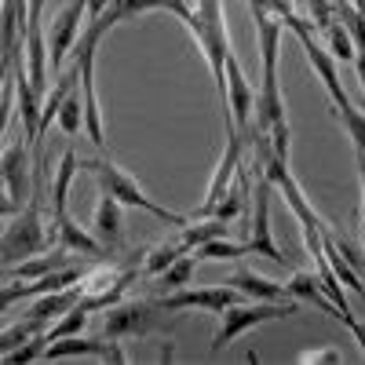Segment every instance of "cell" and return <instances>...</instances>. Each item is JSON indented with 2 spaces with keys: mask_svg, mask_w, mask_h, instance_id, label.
Here are the masks:
<instances>
[{
  "mask_svg": "<svg viewBox=\"0 0 365 365\" xmlns=\"http://www.w3.org/2000/svg\"><path fill=\"white\" fill-rule=\"evenodd\" d=\"M66 263H70V249H63L55 241V249H44V252L29 256V259H19L11 274H15V282H37V278H44V274L66 267Z\"/></svg>",
  "mask_w": 365,
  "mask_h": 365,
  "instance_id": "cell-18",
  "label": "cell"
},
{
  "mask_svg": "<svg viewBox=\"0 0 365 365\" xmlns=\"http://www.w3.org/2000/svg\"><path fill=\"white\" fill-rule=\"evenodd\" d=\"M190 37L205 58V66L216 81V91L223 99V84H227V58H230V37H227V22H223V0H194V15L187 22Z\"/></svg>",
  "mask_w": 365,
  "mask_h": 365,
  "instance_id": "cell-1",
  "label": "cell"
},
{
  "mask_svg": "<svg viewBox=\"0 0 365 365\" xmlns=\"http://www.w3.org/2000/svg\"><path fill=\"white\" fill-rule=\"evenodd\" d=\"M29 299V282H19V285H4L0 289V314H8L15 303Z\"/></svg>",
  "mask_w": 365,
  "mask_h": 365,
  "instance_id": "cell-31",
  "label": "cell"
},
{
  "mask_svg": "<svg viewBox=\"0 0 365 365\" xmlns=\"http://www.w3.org/2000/svg\"><path fill=\"white\" fill-rule=\"evenodd\" d=\"M194 270H197V256H194V252H182V256H175V259L158 274V285H161L165 292L182 289V285L194 282Z\"/></svg>",
  "mask_w": 365,
  "mask_h": 365,
  "instance_id": "cell-21",
  "label": "cell"
},
{
  "mask_svg": "<svg viewBox=\"0 0 365 365\" xmlns=\"http://www.w3.org/2000/svg\"><path fill=\"white\" fill-rule=\"evenodd\" d=\"M241 299V292L234 289V285H212V289H172L168 296H161L158 303L172 314V311H212V314H220V311H227L230 303H237Z\"/></svg>",
  "mask_w": 365,
  "mask_h": 365,
  "instance_id": "cell-10",
  "label": "cell"
},
{
  "mask_svg": "<svg viewBox=\"0 0 365 365\" xmlns=\"http://www.w3.org/2000/svg\"><path fill=\"white\" fill-rule=\"evenodd\" d=\"M34 332H41V325L37 322H29V318H22V322H15V325H8V329H0V354H8V351H15L19 344H26Z\"/></svg>",
  "mask_w": 365,
  "mask_h": 365,
  "instance_id": "cell-28",
  "label": "cell"
},
{
  "mask_svg": "<svg viewBox=\"0 0 365 365\" xmlns=\"http://www.w3.org/2000/svg\"><path fill=\"white\" fill-rule=\"evenodd\" d=\"M55 241L63 249H70V252H77V256H88V259H106L110 252L99 245V237L96 234H88L73 216H70V208L66 212H55Z\"/></svg>",
  "mask_w": 365,
  "mask_h": 365,
  "instance_id": "cell-14",
  "label": "cell"
},
{
  "mask_svg": "<svg viewBox=\"0 0 365 365\" xmlns=\"http://www.w3.org/2000/svg\"><path fill=\"white\" fill-rule=\"evenodd\" d=\"M77 154L73 150H66L63 158H58V172H55V179H51V216L55 212H66V197H70V182H73V175H77Z\"/></svg>",
  "mask_w": 365,
  "mask_h": 365,
  "instance_id": "cell-20",
  "label": "cell"
},
{
  "mask_svg": "<svg viewBox=\"0 0 365 365\" xmlns=\"http://www.w3.org/2000/svg\"><path fill=\"white\" fill-rule=\"evenodd\" d=\"M77 299H81V282L77 285H66V289H51V292H41V296H29L26 318L37 322L41 329H48L58 314H66Z\"/></svg>",
  "mask_w": 365,
  "mask_h": 365,
  "instance_id": "cell-15",
  "label": "cell"
},
{
  "mask_svg": "<svg viewBox=\"0 0 365 365\" xmlns=\"http://www.w3.org/2000/svg\"><path fill=\"white\" fill-rule=\"evenodd\" d=\"M88 15V4L84 0H70V4L51 19V29L44 34V44H48V63L58 66L63 58L77 48V37H81V22Z\"/></svg>",
  "mask_w": 365,
  "mask_h": 365,
  "instance_id": "cell-11",
  "label": "cell"
},
{
  "mask_svg": "<svg viewBox=\"0 0 365 365\" xmlns=\"http://www.w3.org/2000/svg\"><path fill=\"white\" fill-rule=\"evenodd\" d=\"M340 361H344V354L329 351V347H314V351L296 354V365H340Z\"/></svg>",
  "mask_w": 365,
  "mask_h": 365,
  "instance_id": "cell-29",
  "label": "cell"
},
{
  "mask_svg": "<svg viewBox=\"0 0 365 365\" xmlns=\"http://www.w3.org/2000/svg\"><path fill=\"white\" fill-rule=\"evenodd\" d=\"M245 143H249L245 132H237L234 125H227V150H223V158H220V165H216V175H212V182H208L205 205L194 212V220H208V212L216 208V201L230 190V182H234V175H237V168H241V154H245Z\"/></svg>",
  "mask_w": 365,
  "mask_h": 365,
  "instance_id": "cell-9",
  "label": "cell"
},
{
  "mask_svg": "<svg viewBox=\"0 0 365 365\" xmlns=\"http://www.w3.org/2000/svg\"><path fill=\"white\" fill-rule=\"evenodd\" d=\"M91 227H96L99 245L106 252H113L120 245V234H125V205L99 190V205H96V220H91Z\"/></svg>",
  "mask_w": 365,
  "mask_h": 365,
  "instance_id": "cell-16",
  "label": "cell"
},
{
  "mask_svg": "<svg viewBox=\"0 0 365 365\" xmlns=\"http://www.w3.org/2000/svg\"><path fill=\"white\" fill-rule=\"evenodd\" d=\"M84 4H88V22H91V19H99V15L106 11L110 0H84Z\"/></svg>",
  "mask_w": 365,
  "mask_h": 365,
  "instance_id": "cell-35",
  "label": "cell"
},
{
  "mask_svg": "<svg viewBox=\"0 0 365 365\" xmlns=\"http://www.w3.org/2000/svg\"><path fill=\"white\" fill-rule=\"evenodd\" d=\"M175 256H182V249H179V241L172 237V241H165V245L143 252V274H146V278H158V274H161Z\"/></svg>",
  "mask_w": 365,
  "mask_h": 365,
  "instance_id": "cell-25",
  "label": "cell"
},
{
  "mask_svg": "<svg viewBox=\"0 0 365 365\" xmlns=\"http://www.w3.org/2000/svg\"><path fill=\"white\" fill-rule=\"evenodd\" d=\"M88 318H91V311L84 307V303L77 299L73 307L66 311V314H58L44 332H48V340H58V336H77V332H84V325H88Z\"/></svg>",
  "mask_w": 365,
  "mask_h": 365,
  "instance_id": "cell-23",
  "label": "cell"
},
{
  "mask_svg": "<svg viewBox=\"0 0 365 365\" xmlns=\"http://www.w3.org/2000/svg\"><path fill=\"white\" fill-rule=\"evenodd\" d=\"M307 4H311V26H314V34H322V29L332 22V19H336V11H332V0H307Z\"/></svg>",
  "mask_w": 365,
  "mask_h": 365,
  "instance_id": "cell-30",
  "label": "cell"
},
{
  "mask_svg": "<svg viewBox=\"0 0 365 365\" xmlns=\"http://www.w3.org/2000/svg\"><path fill=\"white\" fill-rule=\"evenodd\" d=\"M332 245H336V252H340V256H344V259H347V263L358 270V274L365 270V256H361V252L351 245V241H347L344 234H336V230H332Z\"/></svg>",
  "mask_w": 365,
  "mask_h": 365,
  "instance_id": "cell-32",
  "label": "cell"
},
{
  "mask_svg": "<svg viewBox=\"0 0 365 365\" xmlns=\"http://www.w3.org/2000/svg\"><path fill=\"white\" fill-rule=\"evenodd\" d=\"M19 208H22V205H19V201L8 194V187H4V182H0V220H11Z\"/></svg>",
  "mask_w": 365,
  "mask_h": 365,
  "instance_id": "cell-33",
  "label": "cell"
},
{
  "mask_svg": "<svg viewBox=\"0 0 365 365\" xmlns=\"http://www.w3.org/2000/svg\"><path fill=\"white\" fill-rule=\"evenodd\" d=\"M194 256L197 259H241V256H249V245L245 241H227V234H223V237L201 241V245L194 249Z\"/></svg>",
  "mask_w": 365,
  "mask_h": 365,
  "instance_id": "cell-24",
  "label": "cell"
},
{
  "mask_svg": "<svg viewBox=\"0 0 365 365\" xmlns=\"http://www.w3.org/2000/svg\"><path fill=\"white\" fill-rule=\"evenodd\" d=\"M252 113H256V91H252L245 70H241L237 55L230 51V58H227V84H223V125H234L237 132H249Z\"/></svg>",
  "mask_w": 365,
  "mask_h": 365,
  "instance_id": "cell-8",
  "label": "cell"
},
{
  "mask_svg": "<svg viewBox=\"0 0 365 365\" xmlns=\"http://www.w3.org/2000/svg\"><path fill=\"white\" fill-rule=\"evenodd\" d=\"M103 336L106 340H125V336H146V332H161L165 322L161 314H168L158 299H128V303H113L103 311Z\"/></svg>",
  "mask_w": 365,
  "mask_h": 365,
  "instance_id": "cell-5",
  "label": "cell"
},
{
  "mask_svg": "<svg viewBox=\"0 0 365 365\" xmlns=\"http://www.w3.org/2000/svg\"><path fill=\"white\" fill-rule=\"evenodd\" d=\"M292 314H299V307H296V299L292 303H285V299H252V303H230L227 311H220V329H216V336H212V358H216L230 340H237L241 332H249V329H256V325H263V322H282V318H292Z\"/></svg>",
  "mask_w": 365,
  "mask_h": 365,
  "instance_id": "cell-4",
  "label": "cell"
},
{
  "mask_svg": "<svg viewBox=\"0 0 365 365\" xmlns=\"http://www.w3.org/2000/svg\"><path fill=\"white\" fill-rule=\"evenodd\" d=\"M344 325L351 329V336L358 340V347H361V354H365V322H358V318H351V314H347V318H344Z\"/></svg>",
  "mask_w": 365,
  "mask_h": 365,
  "instance_id": "cell-34",
  "label": "cell"
},
{
  "mask_svg": "<svg viewBox=\"0 0 365 365\" xmlns=\"http://www.w3.org/2000/svg\"><path fill=\"white\" fill-rule=\"evenodd\" d=\"M51 249V230L44 227V212H41V187L34 179V197H29L15 216L11 227L0 234V263H19Z\"/></svg>",
  "mask_w": 365,
  "mask_h": 365,
  "instance_id": "cell-2",
  "label": "cell"
},
{
  "mask_svg": "<svg viewBox=\"0 0 365 365\" xmlns=\"http://www.w3.org/2000/svg\"><path fill=\"white\" fill-rule=\"evenodd\" d=\"M322 41H325V51L336 58V63H354V41L347 34V26L340 19H332L325 29H322Z\"/></svg>",
  "mask_w": 365,
  "mask_h": 365,
  "instance_id": "cell-22",
  "label": "cell"
},
{
  "mask_svg": "<svg viewBox=\"0 0 365 365\" xmlns=\"http://www.w3.org/2000/svg\"><path fill=\"white\" fill-rule=\"evenodd\" d=\"M270 197H274V182L263 172H256V179H252V227H249L252 237L245 241V245H249V252L267 256L270 263L285 267L289 259L282 256L278 241H274V234H270Z\"/></svg>",
  "mask_w": 365,
  "mask_h": 365,
  "instance_id": "cell-7",
  "label": "cell"
},
{
  "mask_svg": "<svg viewBox=\"0 0 365 365\" xmlns=\"http://www.w3.org/2000/svg\"><path fill=\"white\" fill-rule=\"evenodd\" d=\"M285 29H292V37L299 41V48H303V55H307L311 70L322 77V84H325V91H329L332 106H336V110L351 106V96L344 91V84H340V73H336V58H332V55H329V51L318 44L314 26H311L307 19H303V15H296V19H289V22H285Z\"/></svg>",
  "mask_w": 365,
  "mask_h": 365,
  "instance_id": "cell-6",
  "label": "cell"
},
{
  "mask_svg": "<svg viewBox=\"0 0 365 365\" xmlns=\"http://www.w3.org/2000/svg\"><path fill=\"white\" fill-rule=\"evenodd\" d=\"M285 292H289L292 299L314 303V307H318L322 314H332V318H340V322H344L340 307H336V303H332V299L322 292V285H318V278H314L311 270H292V274H289V282H285Z\"/></svg>",
  "mask_w": 365,
  "mask_h": 365,
  "instance_id": "cell-17",
  "label": "cell"
},
{
  "mask_svg": "<svg viewBox=\"0 0 365 365\" xmlns=\"http://www.w3.org/2000/svg\"><path fill=\"white\" fill-rule=\"evenodd\" d=\"M336 113V120L347 128V135H351V143H354V150L365 158V113L351 103V106H344V110H332Z\"/></svg>",
  "mask_w": 365,
  "mask_h": 365,
  "instance_id": "cell-26",
  "label": "cell"
},
{
  "mask_svg": "<svg viewBox=\"0 0 365 365\" xmlns=\"http://www.w3.org/2000/svg\"><path fill=\"white\" fill-rule=\"evenodd\" d=\"M0 182L8 187V194L26 205L34 197V161H29V146L26 139H11L8 150L0 154Z\"/></svg>",
  "mask_w": 365,
  "mask_h": 365,
  "instance_id": "cell-12",
  "label": "cell"
},
{
  "mask_svg": "<svg viewBox=\"0 0 365 365\" xmlns=\"http://www.w3.org/2000/svg\"><path fill=\"white\" fill-rule=\"evenodd\" d=\"M55 120H58V128H63L66 135H77V132L84 128V106H81V99L73 96V91L63 99V106H58Z\"/></svg>",
  "mask_w": 365,
  "mask_h": 365,
  "instance_id": "cell-27",
  "label": "cell"
},
{
  "mask_svg": "<svg viewBox=\"0 0 365 365\" xmlns=\"http://www.w3.org/2000/svg\"><path fill=\"white\" fill-rule=\"evenodd\" d=\"M48 361H66V358H99V361H125L128 354L120 351L117 344H110L106 336L103 340H88L84 332H77V336H58V340H48L44 354Z\"/></svg>",
  "mask_w": 365,
  "mask_h": 365,
  "instance_id": "cell-13",
  "label": "cell"
},
{
  "mask_svg": "<svg viewBox=\"0 0 365 365\" xmlns=\"http://www.w3.org/2000/svg\"><path fill=\"white\" fill-rule=\"evenodd\" d=\"M91 175H96V182H99V190L103 194H110V197H117L125 208H139V212H150V216H158L161 223H168V227H182V223H190V216H179V212H172V208H165V205H158L154 197H150L139 182H135V175H128L120 165H113V161H106V158H96V161H88L84 165Z\"/></svg>",
  "mask_w": 365,
  "mask_h": 365,
  "instance_id": "cell-3",
  "label": "cell"
},
{
  "mask_svg": "<svg viewBox=\"0 0 365 365\" xmlns=\"http://www.w3.org/2000/svg\"><path fill=\"white\" fill-rule=\"evenodd\" d=\"M227 285H234L241 296H249V299H285V285L282 282H274V278H263V274L249 270V267H237Z\"/></svg>",
  "mask_w": 365,
  "mask_h": 365,
  "instance_id": "cell-19",
  "label": "cell"
}]
</instances>
